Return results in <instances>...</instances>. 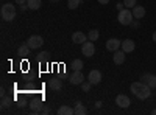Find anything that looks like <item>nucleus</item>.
<instances>
[{
  "label": "nucleus",
  "instance_id": "7",
  "mask_svg": "<svg viewBox=\"0 0 156 115\" xmlns=\"http://www.w3.org/2000/svg\"><path fill=\"white\" fill-rule=\"evenodd\" d=\"M140 81L144 83V84H147L150 89H154V87H156V76H154V75H151V73H145V75H142V76H140Z\"/></svg>",
  "mask_w": 156,
  "mask_h": 115
},
{
  "label": "nucleus",
  "instance_id": "11",
  "mask_svg": "<svg viewBox=\"0 0 156 115\" xmlns=\"http://www.w3.org/2000/svg\"><path fill=\"white\" fill-rule=\"evenodd\" d=\"M69 81H70V84H73V86H78V84H81V83L84 81V75L81 73V70H78V72H73Z\"/></svg>",
  "mask_w": 156,
  "mask_h": 115
},
{
  "label": "nucleus",
  "instance_id": "32",
  "mask_svg": "<svg viewBox=\"0 0 156 115\" xmlns=\"http://www.w3.org/2000/svg\"><path fill=\"white\" fill-rule=\"evenodd\" d=\"M123 6H125V5H123L122 2H119V3H117V9H119V11H122V9H123Z\"/></svg>",
  "mask_w": 156,
  "mask_h": 115
},
{
  "label": "nucleus",
  "instance_id": "20",
  "mask_svg": "<svg viewBox=\"0 0 156 115\" xmlns=\"http://www.w3.org/2000/svg\"><path fill=\"white\" fill-rule=\"evenodd\" d=\"M27 5H28V8L30 9H39L41 8V5H42V0H28L27 2Z\"/></svg>",
  "mask_w": 156,
  "mask_h": 115
},
{
  "label": "nucleus",
  "instance_id": "8",
  "mask_svg": "<svg viewBox=\"0 0 156 115\" xmlns=\"http://www.w3.org/2000/svg\"><path fill=\"white\" fill-rule=\"evenodd\" d=\"M115 104L119 106V107H122V109H126L129 104H131V101H129V98L126 96V95H117L115 96Z\"/></svg>",
  "mask_w": 156,
  "mask_h": 115
},
{
  "label": "nucleus",
  "instance_id": "34",
  "mask_svg": "<svg viewBox=\"0 0 156 115\" xmlns=\"http://www.w3.org/2000/svg\"><path fill=\"white\" fill-rule=\"evenodd\" d=\"M101 106V103H100V101H97V103H95V109H98Z\"/></svg>",
  "mask_w": 156,
  "mask_h": 115
},
{
  "label": "nucleus",
  "instance_id": "33",
  "mask_svg": "<svg viewBox=\"0 0 156 115\" xmlns=\"http://www.w3.org/2000/svg\"><path fill=\"white\" fill-rule=\"evenodd\" d=\"M0 95H2V96H5V95H6V92H5V87L0 89Z\"/></svg>",
  "mask_w": 156,
  "mask_h": 115
},
{
  "label": "nucleus",
  "instance_id": "30",
  "mask_svg": "<svg viewBox=\"0 0 156 115\" xmlns=\"http://www.w3.org/2000/svg\"><path fill=\"white\" fill-rule=\"evenodd\" d=\"M14 2H16L17 5H23V3H27L28 0H14Z\"/></svg>",
  "mask_w": 156,
  "mask_h": 115
},
{
  "label": "nucleus",
  "instance_id": "31",
  "mask_svg": "<svg viewBox=\"0 0 156 115\" xmlns=\"http://www.w3.org/2000/svg\"><path fill=\"white\" fill-rule=\"evenodd\" d=\"M97 2H98L100 5H108V3H109V0H97Z\"/></svg>",
  "mask_w": 156,
  "mask_h": 115
},
{
  "label": "nucleus",
  "instance_id": "36",
  "mask_svg": "<svg viewBox=\"0 0 156 115\" xmlns=\"http://www.w3.org/2000/svg\"><path fill=\"white\" fill-rule=\"evenodd\" d=\"M151 113H153V115H156V109H153V110H151Z\"/></svg>",
  "mask_w": 156,
  "mask_h": 115
},
{
  "label": "nucleus",
  "instance_id": "29",
  "mask_svg": "<svg viewBox=\"0 0 156 115\" xmlns=\"http://www.w3.org/2000/svg\"><path fill=\"white\" fill-rule=\"evenodd\" d=\"M50 112H51L50 106H44V107H42V110H41V113H44V115H48Z\"/></svg>",
  "mask_w": 156,
  "mask_h": 115
},
{
  "label": "nucleus",
  "instance_id": "19",
  "mask_svg": "<svg viewBox=\"0 0 156 115\" xmlns=\"http://www.w3.org/2000/svg\"><path fill=\"white\" fill-rule=\"evenodd\" d=\"M30 52H31V48L28 47V44H23V45H20L19 47V50H17V55H20V56H28L30 55Z\"/></svg>",
  "mask_w": 156,
  "mask_h": 115
},
{
  "label": "nucleus",
  "instance_id": "12",
  "mask_svg": "<svg viewBox=\"0 0 156 115\" xmlns=\"http://www.w3.org/2000/svg\"><path fill=\"white\" fill-rule=\"evenodd\" d=\"M122 47V41L115 39V37H112V39H108L106 41V48L109 50V52H115V50H119Z\"/></svg>",
  "mask_w": 156,
  "mask_h": 115
},
{
  "label": "nucleus",
  "instance_id": "17",
  "mask_svg": "<svg viewBox=\"0 0 156 115\" xmlns=\"http://www.w3.org/2000/svg\"><path fill=\"white\" fill-rule=\"evenodd\" d=\"M72 113H75V109H72V107L67 106V104H62V106H59V109H58V115H72Z\"/></svg>",
  "mask_w": 156,
  "mask_h": 115
},
{
  "label": "nucleus",
  "instance_id": "14",
  "mask_svg": "<svg viewBox=\"0 0 156 115\" xmlns=\"http://www.w3.org/2000/svg\"><path fill=\"white\" fill-rule=\"evenodd\" d=\"M48 87L51 89V90H61L62 89V79H59V78L48 79Z\"/></svg>",
  "mask_w": 156,
  "mask_h": 115
},
{
  "label": "nucleus",
  "instance_id": "9",
  "mask_svg": "<svg viewBox=\"0 0 156 115\" xmlns=\"http://www.w3.org/2000/svg\"><path fill=\"white\" fill-rule=\"evenodd\" d=\"M87 39H89L87 34H84L83 31H75V33L72 34V42H73V44H84Z\"/></svg>",
  "mask_w": 156,
  "mask_h": 115
},
{
  "label": "nucleus",
  "instance_id": "15",
  "mask_svg": "<svg viewBox=\"0 0 156 115\" xmlns=\"http://www.w3.org/2000/svg\"><path fill=\"white\" fill-rule=\"evenodd\" d=\"M133 16H134V19H142V17H145V8L144 6H140V5H136L133 9Z\"/></svg>",
  "mask_w": 156,
  "mask_h": 115
},
{
  "label": "nucleus",
  "instance_id": "28",
  "mask_svg": "<svg viewBox=\"0 0 156 115\" xmlns=\"http://www.w3.org/2000/svg\"><path fill=\"white\" fill-rule=\"evenodd\" d=\"M140 27V23H139V19H134L133 22H131V28L134 30V28H139Z\"/></svg>",
  "mask_w": 156,
  "mask_h": 115
},
{
  "label": "nucleus",
  "instance_id": "22",
  "mask_svg": "<svg viewBox=\"0 0 156 115\" xmlns=\"http://www.w3.org/2000/svg\"><path fill=\"white\" fill-rule=\"evenodd\" d=\"M87 37H89V41H92V42H95L98 37H100V33H98V30H90L89 33H87Z\"/></svg>",
  "mask_w": 156,
  "mask_h": 115
},
{
  "label": "nucleus",
  "instance_id": "21",
  "mask_svg": "<svg viewBox=\"0 0 156 115\" xmlns=\"http://www.w3.org/2000/svg\"><path fill=\"white\" fill-rule=\"evenodd\" d=\"M84 66H83V61L81 59H73L72 61V70L73 72H78V70H81Z\"/></svg>",
  "mask_w": 156,
  "mask_h": 115
},
{
  "label": "nucleus",
  "instance_id": "37",
  "mask_svg": "<svg viewBox=\"0 0 156 115\" xmlns=\"http://www.w3.org/2000/svg\"><path fill=\"white\" fill-rule=\"evenodd\" d=\"M50 2H59V0H50Z\"/></svg>",
  "mask_w": 156,
  "mask_h": 115
},
{
  "label": "nucleus",
  "instance_id": "3",
  "mask_svg": "<svg viewBox=\"0 0 156 115\" xmlns=\"http://www.w3.org/2000/svg\"><path fill=\"white\" fill-rule=\"evenodd\" d=\"M117 20H119V23H122V25H131V22L134 20L133 11L129 9V8H123L122 11H119Z\"/></svg>",
  "mask_w": 156,
  "mask_h": 115
},
{
  "label": "nucleus",
  "instance_id": "16",
  "mask_svg": "<svg viewBox=\"0 0 156 115\" xmlns=\"http://www.w3.org/2000/svg\"><path fill=\"white\" fill-rule=\"evenodd\" d=\"M42 107H44V104L41 103V101H37V100H34V101H31V103H30V110H31V113H41Z\"/></svg>",
  "mask_w": 156,
  "mask_h": 115
},
{
  "label": "nucleus",
  "instance_id": "13",
  "mask_svg": "<svg viewBox=\"0 0 156 115\" xmlns=\"http://www.w3.org/2000/svg\"><path fill=\"white\" fill-rule=\"evenodd\" d=\"M134 48H136V44H134L133 39H125V41H122V50H123L125 53L134 52Z\"/></svg>",
  "mask_w": 156,
  "mask_h": 115
},
{
  "label": "nucleus",
  "instance_id": "1",
  "mask_svg": "<svg viewBox=\"0 0 156 115\" xmlns=\"http://www.w3.org/2000/svg\"><path fill=\"white\" fill-rule=\"evenodd\" d=\"M131 92L133 95H136L139 100H147L150 95H151V89L144 84L142 81H137V83H133L131 84Z\"/></svg>",
  "mask_w": 156,
  "mask_h": 115
},
{
  "label": "nucleus",
  "instance_id": "24",
  "mask_svg": "<svg viewBox=\"0 0 156 115\" xmlns=\"http://www.w3.org/2000/svg\"><path fill=\"white\" fill-rule=\"evenodd\" d=\"M11 101H12V100H11L9 96H6V95L2 96V107H3V109L9 107V106H11Z\"/></svg>",
  "mask_w": 156,
  "mask_h": 115
},
{
  "label": "nucleus",
  "instance_id": "4",
  "mask_svg": "<svg viewBox=\"0 0 156 115\" xmlns=\"http://www.w3.org/2000/svg\"><path fill=\"white\" fill-rule=\"evenodd\" d=\"M27 44H28V47H30L31 50H37V48H41V47H42V44H44V39H42L41 36L34 34V36H30V37H28Z\"/></svg>",
  "mask_w": 156,
  "mask_h": 115
},
{
  "label": "nucleus",
  "instance_id": "2",
  "mask_svg": "<svg viewBox=\"0 0 156 115\" xmlns=\"http://www.w3.org/2000/svg\"><path fill=\"white\" fill-rule=\"evenodd\" d=\"M0 14H2V19H3L5 22L14 20V17H16V6L11 5V3H5V5H2Z\"/></svg>",
  "mask_w": 156,
  "mask_h": 115
},
{
  "label": "nucleus",
  "instance_id": "26",
  "mask_svg": "<svg viewBox=\"0 0 156 115\" xmlns=\"http://www.w3.org/2000/svg\"><path fill=\"white\" fill-rule=\"evenodd\" d=\"M90 86H92V84H90L89 81H86V83L83 81V83H81V90H83V92H89V90H90Z\"/></svg>",
  "mask_w": 156,
  "mask_h": 115
},
{
  "label": "nucleus",
  "instance_id": "5",
  "mask_svg": "<svg viewBox=\"0 0 156 115\" xmlns=\"http://www.w3.org/2000/svg\"><path fill=\"white\" fill-rule=\"evenodd\" d=\"M81 53L86 56V58H90V56H94V53H95V45H94V42L90 41V42H84V44H81Z\"/></svg>",
  "mask_w": 156,
  "mask_h": 115
},
{
  "label": "nucleus",
  "instance_id": "6",
  "mask_svg": "<svg viewBox=\"0 0 156 115\" xmlns=\"http://www.w3.org/2000/svg\"><path fill=\"white\" fill-rule=\"evenodd\" d=\"M87 81L90 84H100L101 83V72L100 70H90L89 75H87Z\"/></svg>",
  "mask_w": 156,
  "mask_h": 115
},
{
  "label": "nucleus",
  "instance_id": "25",
  "mask_svg": "<svg viewBox=\"0 0 156 115\" xmlns=\"http://www.w3.org/2000/svg\"><path fill=\"white\" fill-rule=\"evenodd\" d=\"M136 3H137V0H123L125 8H129V9H133L136 6Z\"/></svg>",
  "mask_w": 156,
  "mask_h": 115
},
{
  "label": "nucleus",
  "instance_id": "18",
  "mask_svg": "<svg viewBox=\"0 0 156 115\" xmlns=\"http://www.w3.org/2000/svg\"><path fill=\"white\" fill-rule=\"evenodd\" d=\"M75 115H86L87 113V109H86V106H83L80 101H76L75 103Z\"/></svg>",
  "mask_w": 156,
  "mask_h": 115
},
{
  "label": "nucleus",
  "instance_id": "27",
  "mask_svg": "<svg viewBox=\"0 0 156 115\" xmlns=\"http://www.w3.org/2000/svg\"><path fill=\"white\" fill-rule=\"evenodd\" d=\"M47 58H48V53H47V52H42V53H39V56H37V59H39V61H45Z\"/></svg>",
  "mask_w": 156,
  "mask_h": 115
},
{
  "label": "nucleus",
  "instance_id": "10",
  "mask_svg": "<svg viewBox=\"0 0 156 115\" xmlns=\"http://www.w3.org/2000/svg\"><path fill=\"white\" fill-rule=\"evenodd\" d=\"M126 53L123 52V50H115L114 52V55H112V61H114V64H117V66H122V64L125 62V56Z\"/></svg>",
  "mask_w": 156,
  "mask_h": 115
},
{
  "label": "nucleus",
  "instance_id": "23",
  "mask_svg": "<svg viewBox=\"0 0 156 115\" xmlns=\"http://www.w3.org/2000/svg\"><path fill=\"white\" fill-rule=\"evenodd\" d=\"M81 0H67V8L69 9H76L78 6H80Z\"/></svg>",
  "mask_w": 156,
  "mask_h": 115
},
{
  "label": "nucleus",
  "instance_id": "35",
  "mask_svg": "<svg viewBox=\"0 0 156 115\" xmlns=\"http://www.w3.org/2000/svg\"><path fill=\"white\" fill-rule=\"evenodd\" d=\"M153 42H156V31L153 33Z\"/></svg>",
  "mask_w": 156,
  "mask_h": 115
}]
</instances>
